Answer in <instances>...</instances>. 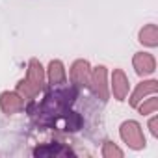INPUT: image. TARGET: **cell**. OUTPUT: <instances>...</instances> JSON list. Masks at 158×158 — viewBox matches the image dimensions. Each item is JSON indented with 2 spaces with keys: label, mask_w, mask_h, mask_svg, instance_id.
I'll return each mask as SVG.
<instances>
[{
  "label": "cell",
  "mask_w": 158,
  "mask_h": 158,
  "mask_svg": "<svg viewBox=\"0 0 158 158\" xmlns=\"http://www.w3.org/2000/svg\"><path fill=\"white\" fill-rule=\"evenodd\" d=\"M101 152H102V156H104V158H123V154H125V152H123L115 143H114V141H104V143H102V151H101Z\"/></svg>",
  "instance_id": "12"
},
{
  "label": "cell",
  "mask_w": 158,
  "mask_h": 158,
  "mask_svg": "<svg viewBox=\"0 0 158 158\" xmlns=\"http://www.w3.org/2000/svg\"><path fill=\"white\" fill-rule=\"evenodd\" d=\"M0 110L6 115H15L24 110V99L17 91H2L0 93Z\"/></svg>",
  "instance_id": "5"
},
{
  "label": "cell",
  "mask_w": 158,
  "mask_h": 158,
  "mask_svg": "<svg viewBox=\"0 0 158 158\" xmlns=\"http://www.w3.org/2000/svg\"><path fill=\"white\" fill-rule=\"evenodd\" d=\"M130 84H128V76L125 74L123 69H114L112 73V84H110V91L114 93V99L123 102L128 95Z\"/></svg>",
  "instance_id": "6"
},
{
  "label": "cell",
  "mask_w": 158,
  "mask_h": 158,
  "mask_svg": "<svg viewBox=\"0 0 158 158\" xmlns=\"http://www.w3.org/2000/svg\"><path fill=\"white\" fill-rule=\"evenodd\" d=\"M149 130L154 138H158V115H152L149 119Z\"/></svg>",
  "instance_id": "13"
},
{
  "label": "cell",
  "mask_w": 158,
  "mask_h": 158,
  "mask_svg": "<svg viewBox=\"0 0 158 158\" xmlns=\"http://www.w3.org/2000/svg\"><path fill=\"white\" fill-rule=\"evenodd\" d=\"M108 71L104 65H99L95 69H91V74H89V82H88V88L91 89V93L101 99L102 102H106L110 99V86H108Z\"/></svg>",
  "instance_id": "3"
},
{
  "label": "cell",
  "mask_w": 158,
  "mask_h": 158,
  "mask_svg": "<svg viewBox=\"0 0 158 158\" xmlns=\"http://www.w3.org/2000/svg\"><path fill=\"white\" fill-rule=\"evenodd\" d=\"M138 41L141 45L149 47V48L158 47V28H156V24H145L138 34Z\"/></svg>",
  "instance_id": "10"
},
{
  "label": "cell",
  "mask_w": 158,
  "mask_h": 158,
  "mask_svg": "<svg viewBox=\"0 0 158 158\" xmlns=\"http://www.w3.org/2000/svg\"><path fill=\"white\" fill-rule=\"evenodd\" d=\"M119 136H121V139L132 151H141L147 145L145 136H143V130H141V125L138 121H132V119L123 121L121 127H119Z\"/></svg>",
  "instance_id": "2"
},
{
  "label": "cell",
  "mask_w": 158,
  "mask_h": 158,
  "mask_svg": "<svg viewBox=\"0 0 158 158\" xmlns=\"http://www.w3.org/2000/svg\"><path fill=\"white\" fill-rule=\"evenodd\" d=\"M45 88V67L41 65V61L37 58H32L28 61V71H26V78L17 82L15 91L23 97V99H35Z\"/></svg>",
  "instance_id": "1"
},
{
  "label": "cell",
  "mask_w": 158,
  "mask_h": 158,
  "mask_svg": "<svg viewBox=\"0 0 158 158\" xmlns=\"http://www.w3.org/2000/svg\"><path fill=\"white\" fill-rule=\"evenodd\" d=\"M156 91H158V82H156V80H143V82H139V84L136 86V89L132 91V95H130V99H128V104H130L132 108H136L145 97L156 95Z\"/></svg>",
  "instance_id": "8"
},
{
  "label": "cell",
  "mask_w": 158,
  "mask_h": 158,
  "mask_svg": "<svg viewBox=\"0 0 158 158\" xmlns=\"http://www.w3.org/2000/svg\"><path fill=\"white\" fill-rule=\"evenodd\" d=\"M136 110H138L141 115L156 114V110H158V97H156V95H149V99H143V101L136 106Z\"/></svg>",
  "instance_id": "11"
},
{
  "label": "cell",
  "mask_w": 158,
  "mask_h": 158,
  "mask_svg": "<svg viewBox=\"0 0 158 158\" xmlns=\"http://www.w3.org/2000/svg\"><path fill=\"white\" fill-rule=\"evenodd\" d=\"M89 74H91V65L88 60H76L71 65L69 76H71V82L76 88H86L89 82Z\"/></svg>",
  "instance_id": "4"
},
{
  "label": "cell",
  "mask_w": 158,
  "mask_h": 158,
  "mask_svg": "<svg viewBox=\"0 0 158 158\" xmlns=\"http://www.w3.org/2000/svg\"><path fill=\"white\" fill-rule=\"evenodd\" d=\"M45 76L48 78V84H50V86H61V84H65V80H67V71H65L63 61H60V60H50Z\"/></svg>",
  "instance_id": "9"
},
{
  "label": "cell",
  "mask_w": 158,
  "mask_h": 158,
  "mask_svg": "<svg viewBox=\"0 0 158 158\" xmlns=\"http://www.w3.org/2000/svg\"><path fill=\"white\" fill-rule=\"evenodd\" d=\"M132 67L138 76H149L156 71V60L151 52H136L132 58Z\"/></svg>",
  "instance_id": "7"
}]
</instances>
